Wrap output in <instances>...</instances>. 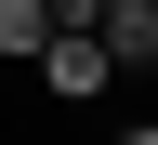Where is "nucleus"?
<instances>
[{
  "label": "nucleus",
  "mask_w": 158,
  "mask_h": 145,
  "mask_svg": "<svg viewBox=\"0 0 158 145\" xmlns=\"http://www.w3.org/2000/svg\"><path fill=\"white\" fill-rule=\"evenodd\" d=\"M27 66L53 79V92H66V106H92V92H106V79H118V53H106V40H92V27H79V13H53V40H40Z\"/></svg>",
  "instance_id": "f257e3e1"
},
{
  "label": "nucleus",
  "mask_w": 158,
  "mask_h": 145,
  "mask_svg": "<svg viewBox=\"0 0 158 145\" xmlns=\"http://www.w3.org/2000/svg\"><path fill=\"white\" fill-rule=\"evenodd\" d=\"M53 40V0H0V53H40Z\"/></svg>",
  "instance_id": "f03ea898"
},
{
  "label": "nucleus",
  "mask_w": 158,
  "mask_h": 145,
  "mask_svg": "<svg viewBox=\"0 0 158 145\" xmlns=\"http://www.w3.org/2000/svg\"><path fill=\"white\" fill-rule=\"evenodd\" d=\"M145 40H158V0H145Z\"/></svg>",
  "instance_id": "7ed1b4c3"
}]
</instances>
